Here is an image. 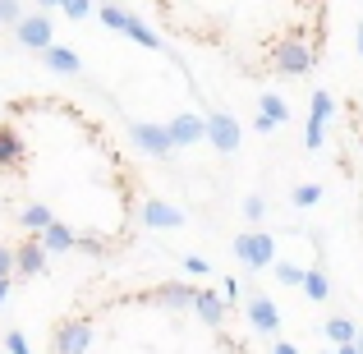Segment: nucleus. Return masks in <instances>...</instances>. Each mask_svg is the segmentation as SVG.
<instances>
[{
    "label": "nucleus",
    "instance_id": "15",
    "mask_svg": "<svg viewBox=\"0 0 363 354\" xmlns=\"http://www.w3.org/2000/svg\"><path fill=\"white\" fill-rule=\"evenodd\" d=\"M33 239H37V244L46 248V253H69V248H79V239H74V231H69V226H60V221H55L51 231L33 235Z\"/></svg>",
    "mask_w": 363,
    "mask_h": 354
},
{
    "label": "nucleus",
    "instance_id": "23",
    "mask_svg": "<svg viewBox=\"0 0 363 354\" xmlns=\"http://www.w3.org/2000/svg\"><path fill=\"white\" fill-rule=\"evenodd\" d=\"M240 212H244V216H248V221H253V226H257V221H262V216H267V198H262V194H248V198H244V203H240Z\"/></svg>",
    "mask_w": 363,
    "mask_h": 354
},
{
    "label": "nucleus",
    "instance_id": "21",
    "mask_svg": "<svg viewBox=\"0 0 363 354\" xmlns=\"http://www.w3.org/2000/svg\"><path fill=\"white\" fill-rule=\"evenodd\" d=\"M327 336H331V345H354V341H359V331H354V322H350V318H331L327 322Z\"/></svg>",
    "mask_w": 363,
    "mask_h": 354
},
{
    "label": "nucleus",
    "instance_id": "22",
    "mask_svg": "<svg viewBox=\"0 0 363 354\" xmlns=\"http://www.w3.org/2000/svg\"><path fill=\"white\" fill-rule=\"evenodd\" d=\"M272 272H276V281H281V285H303V276H308L303 267H294V262H276Z\"/></svg>",
    "mask_w": 363,
    "mask_h": 354
},
{
    "label": "nucleus",
    "instance_id": "25",
    "mask_svg": "<svg viewBox=\"0 0 363 354\" xmlns=\"http://www.w3.org/2000/svg\"><path fill=\"white\" fill-rule=\"evenodd\" d=\"M23 18H28L23 5H14V0H0V23H14V28H18Z\"/></svg>",
    "mask_w": 363,
    "mask_h": 354
},
{
    "label": "nucleus",
    "instance_id": "30",
    "mask_svg": "<svg viewBox=\"0 0 363 354\" xmlns=\"http://www.w3.org/2000/svg\"><path fill=\"white\" fill-rule=\"evenodd\" d=\"M184 272H194V276H207V262H203V258H184Z\"/></svg>",
    "mask_w": 363,
    "mask_h": 354
},
{
    "label": "nucleus",
    "instance_id": "32",
    "mask_svg": "<svg viewBox=\"0 0 363 354\" xmlns=\"http://www.w3.org/2000/svg\"><path fill=\"white\" fill-rule=\"evenodd\" d=\"M5 299H9V281H0V309H5Z\"/></svg>",
    "mask_w": 363,
    "mask_h": 354
},
{
    "label": "nucleus",
    "instance_id": "27",
    "mask_svg": "<svg viewBox=\"0 0 363 354\" xmlns=\"http://www.w3.org/2000/svg\"><path fill=\"white\" fill-rule=\"evenodd\" d=\"M60 9H65V18H88V14H97V9H92L88 0H65Z\"/></svg>",
    "mask_w": 363,
    "mask_h": 354
},
{
    "label": "nucleus",
    "instance_id": "12",
    "mask_svg": "<svg viewBox=\"0 0 363 354\" xmlns=\"http://www.w3.org/2000/svg\"><path fill=\"white\" fill-rule=\"evenodd\" d=\"M14 272L18 276H42L46 272V248L37 244V239H28V244L14 248Z\"/></svg>",
    "mask_w": 363,
    "mask_h": 354
},
{
    "label": "nucleus",
    "instance_id": "3",
    "mask_svg": "<svg viewBox=\"0 0 363 354\" xmlns=\"http://www.w3.org/2000/svg\"><path fill=\"white\" fill-rule=\"evenodd\" d=\"M272 65H276V74H308L313 70V46L303 42V37H285V42H276V51H272Z\"/></svg>",
    "mask_w": 363,
    "mask_h": 354
},
{
    "label": "nucleus",
    "instance_id": "36",
    "mask_svg": "<svg viewBox=\"0 0 363 354\" xmlns=\"http://www.w3.org/2000/svg\"><path fill=\"white\" fill-rule=\"evenodd\" d=\"M359 152H363V138H359Z\"/></svg>",
    "mask_w": 363,
    "mask_h": 354
},
{
    "label": "nucleus",
    "instance_id": "19",
    "mask_svg": "<svg viewBox=\"0 0 363 354\" xmlns=\"http://www.w3.org/2000/svg\"><path fill=\"white\" fill-rule=\"evenodd\" d=\"M303 294H308L313 304H322L331 294V281H327V272H322V267H308V276H303Z\"/></svg>",
    "mask_w": 363,
    "mask_h": 354
},
{
    "label": "nucleus",
    "instance_id": "14",
    "mask_svg": "<svg viewBox=\"0 0 363 354\" xmlns=\"http://www.w3.org/2000/svg\"><path fill=\"white\" fill-rule=\"evenodd\" d=\"M194 299H198V290L184 285V281H170V285H161V290L152 294V304H161V309H194Z\"/></svg>",
    "mask_w": 363,
    "mask_h": 354
},
{
    "label": "nucleus",
    "instance_id": "33",
    "mask_svg": "<svg viewBox=\"0 0 363 354\" xmlns=\"http://www.w3.org/2000/svg\"><path fill=\"white\" fill-rule=\"evenodd\" d=\"M336 354H359V345H340V350H336Z\"/></svg>",
    "mask_w": 363,
    "mask_h": 354
},
{
    "label": "nucleus",
    "instance_id": "11",
    "mask_svg": "<svg viewBox=\"0 0 363 354\" xmlns=\"http://www.w3.org/2000/svg\"><path fill=\"white\" fill-rule=\"evenodd\" d=\"M166 129H170V143H175V148H194L198 138H207V120H198V116H175Z\"/></svg>",
    "mask_w": 363,
    "mask_h": 354
},
{
    "label": "nucleus",
    "instance_id": "26",
    "mask_svg": "<svg viewBox=\"0 0 363 354\" xmlns=\"http://www.w3.org/2000/svg\"><path fill=\"white\" fill-rule=\"evenodd\" d=\"M5 350H9V354H33V345H28L23 331H5Z\"/></svg>",
    "mask_w": 363,
    "mask_h": 354
},
{
    "label": "nucleus",
    "instance_id": "31",
    "mask_svg": "<svg viewBox=\"0 0 363 354\" xmlns=\"http://www.w3.org/2000/svg\"><path fill=\"white\" fill-rule=\"evenodd\" d=\"M272 354H303V350H299V345H290V341H276V350H272Z\"/></svg>",
    "mask_w": 363,
    "mask_h": 354
},
{
    "label": "nucleus",
    "instance_id": "4",
    "mask_svg": "<svg viewBox=\"0 0 363 354\" xmlns=\"http://www.w3.org/2000/svg\"><path fill=\"white\" fill-rule=\"evenodd\" d=\"M88 345H92V322L88 318L60 322L55 336H51V354H88Z\"/></svg>",
    "mask_w": 363,
    "mask_h": 354
},
{
    "label": "nucleus",
    "instance_id": "20",
    "mask_svg": "<svg viewBox=\"0 0 363 354\" xmlns=\"http://www.w3.org/2000/svg\"><path fill=\"white\" fill-rule=\"evenodd\" d=\"M257 116H267L272 124H285L290 120V106H285L276 92H262V97H257Z\"/></svg>",
    "mask_w": 363,
    "mask_h": 354
},
{
    "label": "nucleus",
    "instance_id": "28",
    "mask_svg": "<svg viewBox=\"0 0 363 354\" xmlns=\"http://www.w3.org/2000/svg\"><path fill=\"white\" fill-rule=\"evenodd\" d=\"M9 276H14V248L0 244V281H9Z\"/></svg>",
    "mask_w": 363,
    "mask_h": 354
},
{
    "label": "nucleus",
    "instance_id": "17",
    "mask_svg": "<svg viewBox=\"0 0 363 354\" xmlns=\"http://www.w3.org/2000/svg\"><path fill=\"white\" fill-rule=\"evenodd\" d=\"M18 221H23L33 235H42V231H51V226H55V216H51V207H42V203H28L23 212H18Z\"/></svg>",
    "mask_w": 363,
    "mask_h": 354
},
{
    "label": "nucleus",
    "instance_id": "37",
    "mask_svg": "<svg viewBox=\"0 0 363 354\" xmlns=\"http://www.w3.org/2000/svg\"><path fill=\"white\" fill-rule=\"evenodd\" d=\"M327 354H331V350H327Z\"/></svg>",
    "mask_w": 363,
    "mask_h": 354
},
{
    "label": "nucleus",
    "instance_id": "10",
    "mask_svg": "<svg viewBox=\"0 0 363 354\" xmlns=\"http://www.w3.org/2000/svg\"><path fill=\"white\" fill-rule=\"evenodd\" d=\"M248 322H253L262 336H272V331L281 327V313H276V304L267 299V294H248Z\"/></svg>",
    "mask_w": 363,
    "mask_h": 354
},
{
    "label": "nucleus",
    "instance_id": "8",
    "mask_svg": "<svg viewBox=\"0 0 363 354\" xmlns=\"http://www.w3.org/2000/svg\"><path fill=\"white\" fill-rule=\"evenodd\" d=\"M240 138H244V129H240V120H235L230 111L207 116V143H212L216 152H235V148H240Z\"/></svg>",
    "mask_w": 363,
    "mask_h": 354
},
{
    "label": "nucleus",
    "instance_id": "34",
    "mask_svg": "<svg viewBox=\"0 0 363 354\" xmlns=\"http://www.w3.org/2000/svg\"><path fill=\"white\" fill-rule=\"evenodd\" d=\"M359 55H363V23H359Z\"/></svg>",
    "mask_w": 363,
    "mask_h": 354
},
{
    "label": "nucleus",
    "instance_id": "6",
    "mask_svg": "<svg viewBox=\"0 0 363 354\" xmlns=\"http://www.w3.org/2000/svg\"><path fill=\"white\" fill-rule=\"evenodd\" d=\"M331 92H313V101H308V133H303V148L308 152H318L322 143H327V120H331Z\"/></svg>",
    "mask_w": 363,
    "mask_h": 354
},
{
    "label": "nucleus",
    "instance_id": "16",
    "mask_svg": "<svg viewBox=\"0 0 363 354\" xmlns=\"http://www.w3.org/2000/svg\"><path fill=\"white\" fill-rule=\"evenodd\" d=\"M28 161V148H23V138H18V129H0V166H23Z\"/></svg>",
    "mask_w": 363,
    "mask_h": 354
},
{
    "label": "nucleus",
    "instance_id": "9",
    "mask_svg": "<svg viewBox=\"0 0 363 354\" xmlns=\"http://www.w3.org/2000/svg\"><path fill=\"white\" fill-rule=\"evenodd\" d=\"M138 216H143L147 231H179V226H184V212L170 207V203H161V198H147V203L138 207Z\"/></svg>",
    "mask_w": 363,
    "mask_h": 354
},
{
    "label": "nucleus",
    "instance_id": "24",
    "mask_svg": "<svg viewBox=\"0 0 363 354\" xmlns=\"http://www.w3.org/2000/svg\"><path fill=\"white\" fill-rule=\"evenodd\" d=\"M294 203H299V207L322 203V184H294Z\"/></svg>",
    "mask_w": 363,
    "mask_h": 354
},
{
    "label": "nucleus",
    "instance_id": "35",
    "mask_svg": "<svg viewBox=\"0 0 363 354\" xmlns=\"http://www.w3.org/2000/svg\"><path fill=\"white\" fill-rule=\"evenodd\" d=\"M354 345H359V354H363V331H359V341H354Z\"/></svg>",
    "mask_w": 363,
    "mask_h": 354
},
{
    "label": "nucleus",
    "instance_id": "2",
    "mask_svg": "<svg viewBox=\"0 0 363 354\" xmlns=\"http://www.w3.org/2000/svg\"><path fill=\"white\" fill-rule=\"evenodd\" d=\"M235 258H240L244 267H253V272L276 267V239L262 235V231H244L240 239H235Z\"/></svg>",
    "mask_w": 363,
    "mask_h": 354
},
{
    "label": "nucleus",
    "instance_id": "1",
    "mask_svg": "<svg viewBox=\"0 0 363 354\" xmlns=\"http://www.w3.org/2000/svg\"><path fill=\"white\" fill-rule=\"evenodd\" d=\"M97 18H101V23L111 28V33H124L129 42L147 46V51H161V37L152 33V28L143 23V18H133L129 9H120V5H101V9H97Z\"/></svg>",
    "mask_w": 363,
    "mask_h": 354
},
{
    "label": "nucleus",
    "instance_id": "7",
    "mask_svg": "<svg viewBox=\"0 0 363 354\" xmlns=\"http://www.w3.org/2000/svg\"><path fill=\"white\" fill-rule=\"evenodd\" d=\"M51 33H55V23H51V18H46V14H28L23 18V23H18L14 28V37H18V46H28V51H51Z\"/></svg>",
    "mask_w": 363,
    "mask_h": 354
},
{
    "label": "nucleus",
    "instance_id": "5",
    "mask_svg": "<svg viewBox=\"0 0 363 354\" xmlns=\"http://www.w3.org/2000/svg\"><path fill=\"white\" fill-rule=\"evenodd\" d=\"M129 138L138 143L147 157H170V152H175L170 129H166V124H152V120H133V124H129Z\"/></svg>",
    "mask_w": 363,
    "mask_h": 354
},
{
    "label": "nucleus",
    "instance_id": "13",
    "mask_svg": "<svg viewBox=\"0 0 363 354\" xmlns=\"http://www.w3.org/2000/svg\"><path fill=\"white\" fill-rule=\"evenodd\" d=\"M225 309H230V304H225V294H216V290H198L194 313L207 322V327H221V322H225Z\"/></svg>",
    "mask_w": 363,
    "mask_h": 354
},
{
    "label": "nucleus",
    "instance_id": "29",
    "mask_svg": "<svg viewBox=\"0 0 363 354\" xmlns=\"http://www.w3.org/2000/svg\"><path fill=\"white\" fill-rule=\"evenodd\" d=\"M221 294H225V304H230V299H240V281H230V276H221Z\"/></svg>",
    "mask_w": 363,
    "mask_h": 354
},
{
    "label": "nucleus",
    "instance_id": "18",
    "mask_svg": "<svg viewBox=\"0 0 363 354\" xmlns=\"http://www.w3.org/2000/svg\"><path fill=\"white\" fill-rule=\"evenodd\" d=\"M42 60H46V70H55V74H79V55H74L69 46H51Z\"/></svg>",
    "mask_w": 363,
    "mask_h": 354
}]
</instances>
